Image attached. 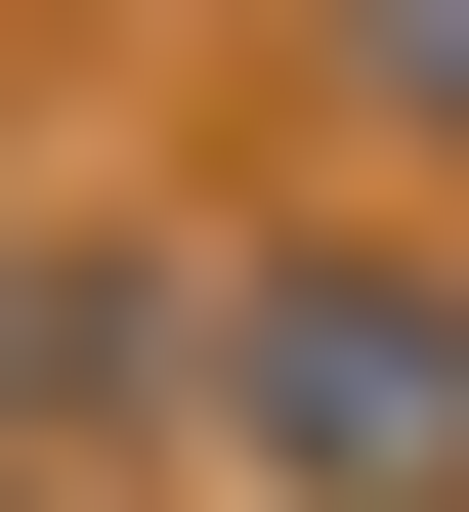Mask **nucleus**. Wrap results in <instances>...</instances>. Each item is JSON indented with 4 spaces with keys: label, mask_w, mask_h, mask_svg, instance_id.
I'll use <instances>...</instances> for the list:
<instances>
[{
    "label": "nucleus",
    "mask_w": 469,
    "mask_h": 512,
    "mask_svg": "<svg viewBox=\"0 0 469 512\" xmlns=\"http://www.w3.org/2000/svg\"><path fill=\"white\" fill-rule=\"evenodd\" d=\"M256 427H299V470H469V384L384 342V299H342V342H299V299H256Z\"/></svg>",
    "instance_id": "nucleus-1"
}]
</instances>
